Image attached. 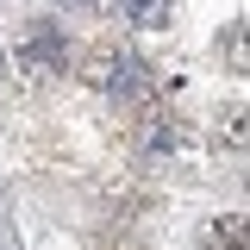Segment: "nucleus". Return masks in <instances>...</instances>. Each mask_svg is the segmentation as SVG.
Returning a JSON list of instances; mask_svg holds the SVG:
<instances>
[{
    "instance_id": "nucleus-1",
    "label": "nucleus",
    "mask_w": 250,
    "mask_h": 250,
    "mask_svg": "<svg viewBox=\"0 0 250 250\" xmlns=\"http://www.w3.org/2000/svg\"><path fill=\"white\" fill-rule=\"evenodd\" d=\"M19 62H25V75H57V69L75 62V50H69V38H62L57 25H25V38H19Z\"/></svg>"
},
{
    "instance_id": "nucleus-2",
    "label": "nucleus",
    "mask_w": 250,
    "mask_h": 250,
    "mask_svg": "<svg viewBox=\"0 0 250 250\" xmlns=\"http://www.w3.org/2000/svg\"><path fill=\"white\" fill-rule=\"evenodd\" d=\"M82 75H88L94 88H106V94H131L138 88V62L125 57L119 44H94L88 57H82Z\"/></svg>"
},
{
    "instance_id": "nucleus-3",
    "label": "nucleus",
    "mask_w": 250,
    "mask_h": 250,
    "mask_svg": "<svg viewBox=\"0 0 250 250\" xmlns=\"http://www.w3.org/2000/svg\"><path fill=\"white\" fill-rule=\"evenodd\" d=\"M200 250H250V219H238V213L207 219V231H200Z\"/></svg>"
},
{
    "instance_id": "nucleus-4",
    "label": "nucleus",
    "mask_w": 250,
    "mask_h": 250,
    "mask_svg": "<svg viewBox=\"0 0 250 250\" xmlns=\"http://www.w3.org/2000/svg\"><path fill=\"white\" fill-rule=\"evenodd\" d=\"M113 6H119L125 25H144V31H163L175 19V0H113Z\"/></svg>"
},
{
    "instance_id": "nucleus-5",
    "label": "nucleus",
    "mask_w": 250,
    "mask_h": 250,
    "mask_svg": "<svg viewBox=\"0 0 250 250\" xmlns=\"http://www.w3.org/2000/svg\"><path fill=\"white\" fill-rule=\"evenodd\" d=\"M225 62H238V69L250 75V19L238 31H225Z\"/></svg>"
},
{
    "instance_id": "nucleus-6",
    "label": "nucleus",
    "mask_w": 250,
    "mask_h": 250,
    "mask_svg": "<svg viewBox=\"0 0 250 250\" xmlns=\"http://www.w3.org/2000/svg\"><path fill=\"white\" fill-rule=\"evenodd\" d=\"M75 6H94V0H75Z\"/></svg>"
},
{
    "instance_id": "nucleus-7",
    "label": "nucleus",
    "mask_w": 250,
    "mask_h": 250,
    "mask_svg": "<svg viewBox=\"0 0 250 250\" xmlns=\"http://www.w3.org/2000/svg\"><path fill=\"white\" fill-rule=\"evenodd\" d=\"M0 69H6V57H0Z\"/></svg>"
}]
</instances>
